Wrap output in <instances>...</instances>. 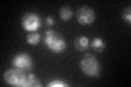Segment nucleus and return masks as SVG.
I'll use <instances>...</instances> for the list:
<instances>
[{
    "label": "nucleus",
    "mask_w": 131,
    "mask_h": 87,
    "mask_svg": "<svg viewBox=\"0 0 131 87\" xmlns=\"http://www.w3.org/2000/svg\"><path fill=\"white\" fill-rule=\"evenodd\" d=\"M91 46L94 49V51H96V52H103L104 49H105V43H104L103 39L100 38V37H95V38L92 40Z\"/></svg>",
    "instance_id": "1a4fd4ad"
},
{
    "label": "nucleus",
    "mask_w": 131,
    "mask_h": 87,
    "mask_svg": "<svg viewBox=\"0 0 131 87\" xmlns=\"http://www.w3.org/2000/svg\"><path fill=\"white\" fill-rule=\"evenodd\" d=\"M48 87H68L69 84H67L66 82H62V81H52L50 83L47 84Z\"/></svg>",
    "instance_id": "ddd939ff"
},
{
    "label": "nucleus",
    "mask_w": 131,
    "mask_h": 87,
    "mask_svg": "<svg viewBox=\"0 0 131 87\" xmlns=\"http://www.w3.org/2000/svg\"><path fill=\"white\" fill-rule=\"evenodd\" d=\"M42 84L35 74L33 73H27L26 82H25V87H40Z\"/></svg>",
    "instance_id": "6e6552de"
},
{
    "label": "nucleus",
    "mask_w": 131,
    "mask_h": 87,
    "mask_svg": "<svg viewBox=\"0 0 131 87\" xmlns=\"http://www.w3.org/2000/svg\"><path fill=\"white\" fill-rule=\"evenodd\" d=\"M90 46V40L85 36H79L74 39V47L79 51H85Z\"/></svg>",
    "instance_id": "0eeeda50"
},
{
    "label": "nucleus",
    "mask_w": 131,
    "mask_h": 87,
    "mask_svg": "<svg viewBox=\"0 0 131 87\" xmlns=\"http://www.w3.org/2000/svg\"><path fill=\"white\" fill-rule=\"evenodd\" d=\"M44 45L48 50H50L54 53H61L67 47L63 37L54 30H48L45 32Z\"/></svg>",
    "instance_id": "f257e3e1"
},
{
    "label": "nucleus",
    "mask_w": 131,
    "mask_h": 87,
    "mask_svg": "<svg viewBox=\"0 0 131 87\" xmlns=\"http://www.w3.org/2000/svg\"><path fill=\"white\" fill-rule=\"evenodd\" d=\"M26 77H27V74L25 73V71H23L21 69H18V68L7 70L5 74H3L5 82L11 86L25 87Z\"/></svg>",
    "instance_id": "7ed1b4c3"
},
{
    "label": "nucleus",
    "mask_w": 131,
    "mask_h": 87,
    "mask_svg": "<svg viewBox=\"0 0 131 87\" xmlns=\"http://www.w3.org/2000/svg\"><path fill=\"white\" fill-rule=\"evenodd\" d=\"M40 40V35L36 32H32L26 36V41L32 46H36Z\"/></svg>",
    "instance_id": "9b49d317"
},
{
    "label": "nucleus",
    "mask_w": 131,
    "mask_h": 87,
    "mask_svg": "<svg viewBox=\"0 0 131 87\" xmlns=\"http://www.w3.org/2000/svg\"><path fill=\"white\" fill-rule=\"evenodd\" d=\"M122 19L128 24H131V8L130 7H127L125 11L122 12Z\"/></svg>",
    "instance_id": "f8f14e48"
},
{
    "label": "nucleus",
    "mask_w": 131,
    "mask_h": 87,
    "mask_svg": "<svg viewBox=\"0 0 131 87\" xmlns=\"http://www.w3.org/2000/svg\"><path fill=\"white\" fill-rule=\"evenodd\" d=\"M22 27L27 32H36L40 27V18L34 12H27L22 18Z\"/></svg>",
    "instance_id": "20e7f679"
},
{
    "label": "nucleus",
    "mask_w": 131,
    "mask_h": 87,
    "mask_svg": "<svg viewBox=\"0 0 131 87\" xmlns=\"http://www.w3.org/2000/svg\"><path fill=\"white\" fill-rule=\"evenodd\" d=\"M12 65L23 71H28L33 67V60L27 53H19L12 59Z\"/></svg>",
    "instance_id": "423d86ee"
},
{
    "label": "nucleus",
    "mask_w": 131,
    "mask_h": 87,
    "mask_svg": "<svg viewBox=\"0 0 131 87\" xmlns=\"http://www.w3.org/2000/svg\"><path fill=\"white\" fill-rule=\"evenodd\" d=\"M80 68L85 75L90 77H97L101 73V65L95 57L86 53L80 61Z\"/></svg>",
    "instance_id": "f03ea898"
},
{
    "label": "nucleus",
    "mask_w": 131,
    "mask_h": 87,
    "mask_svg": "<svg viewBox=\"0 0 131 87\" xmlns=\"http://www.w3.org/2000/svg\"><path fill=\"white\" fill-rule=\"evenodd\" d=\"M77 20L81 25H90L95 21V12L88 6L80 7L77 10Z\"/></svg>",
    "instance_id": "39448f33"
},
{
    "label": "nucleus",
    "mask_w": 131,
    "mask_h": 87,
    "mask_svg": "<svg viewBox=\"0 0 131 87\" xmlns=\"http://www.w3.org/2000/svg\"><path fill=\"white\" fill-rule=\"evenodd\" d=\"M59 14H60V18H61V20H62V21H69V20L72 18L73 12L70 9V7L66 6V7H62L60 9Z\"/></svg>",
    "instance_id": "9d476101"
},
{
    "label": "nucleus",
    "mask_w": 131,
    "mask_h": 87,
    "mask_svg": "<svg viewBox=\"0 0 131 87\" xmlns=\"http://www.w3.org/2000/svg\"><path fill=\"white\" fill-rule=\"evenodd\" d=\"M46 22H47V24L48 25H50V26H52L55 24V20L51 18V16H47L46 18Z\"/></svg>",
    "instance_id": "4468645a"
}]
</instances>
